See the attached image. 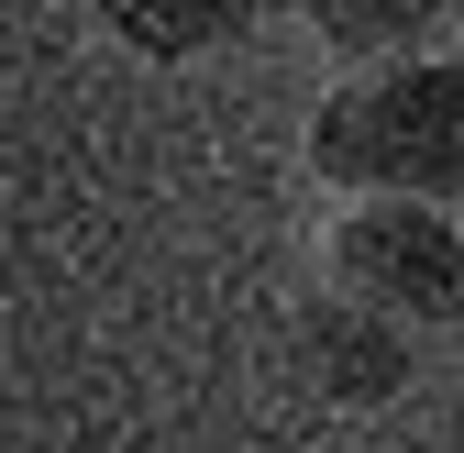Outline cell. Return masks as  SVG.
Listing matches in <instances>:
<instances>
[{
	"instance_id": "cell-1",
	"label": "cell",
	"mask_w": 464,
	"mask_h": 453,
	"mask_svg": "<svg viewBox=\"0 0 464 453\" xmlns=\"http://www.w3.org/2000/svg\"><path fill=\"white\" fill-rule=\"evenodd\" d=\"M310 178L332 199L410 188L464 210V44H398L354 55L310 111Z\"/></svg>"
},
{
	"instance_id": "cell-3",
	"label": "cell",
	"mask_w": 464,
	"mask_h": 453,
	"mask_svg": "<svg viewBox=\"0 0 464 453\" xmlns=\"http://www.w3.org/2000/svg\"><path fill=\"white\" fill-rule=\"evenodd\" d=\"M287 365H299L310 399H332V410H387L398 387L420 376V321H398V310H376V299L321 276L299 299V321H287Z\"/></svg>"
},
{
	"instance_id": "cell-6",
	"label": "cell",
	"mask_w": 464,
	"mask_h": 453,
	"mask_svg": "<svg viewBox=\"0 0 464 453\" xmlns=\"http://www.w3.org/2000/svg\"><path fill=\"white\" fill-rule=\"evenodd\" d=\"M442 34H453V44H464V0H453V12H442Z\"/></svg>"
},
{
	"instance_id": "cell-5",
	"label": "cell",
	"mask_w": 464,
	"mask_h": 453,
	"mask_svg": "<svg viewBox=\"0 0 464 453\" xmlns=\"http://www.w3.org/2000/svg\"><path fill=\"white\" fill-rule=\"evenodd\" d=\"M287 12H299L343 67H354V55H398V44H431L442 34V12L453 0H287Z\"/></svg>"
},
{
	"instance_id": "cell-2",
	"label": "cell",
	"mask_w": 464,
	"mask_h": 453,
	"mask_svg": "<svg viewBox=\"0 0 464 453\" xmlns=\"http://www.w3.org/2000/svg\"><path fill=\"white\" fill-rule=\"evenodd\" d=\"M321 276L398 310V321H420V332H442V321H464V210L410 199V188H354L321 221Z\"/></svg>"
},
{
	"instance_id": "cell-4",
	"label": "cell",
	"mask_w": 464,
	"mask_h": 453,
	"mask_svg": "<svg viewBox=\"0 0 464 453\" xmlns=\"http://www.w3.org/2000/svg\"><path fill=\"white\" fill-rule=\"evenodd\" d=\"M89 12L122 34L133 55H155V67H188V55H221L244 44L266 0H89Z\"/></svg>"
}]
</instances>
